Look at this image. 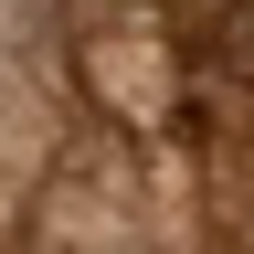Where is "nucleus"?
Listing matches in <instances>:
<instances>
[{"label": "nucleus", "instance_id": "f257e3e1", "mask_svg": "<svg viewBox=\"0 0 254 254\" xmlns=\"http://www.w3.org/2000/svg\"><path fill=\"white\" fill-rule=\"evenodd\" d=\"M85 85H95V106L127 117V127H170L180 95H190V53H159V43H127V32H95V43H85Z\"/></svg>", "mask_w": 254, "mask_h": 254}, {"label": "nucleus", "instance_id": "f03ea898", "mask_svg": "<svg viewBox=\"0 0 254 254\" xmlns=\"http://www.w3.org/2000/svg\"><path fill=\"white\" fill-rule=\"evenodd\" d=\"M170 21H180L190 74H201V106L254 127V0H180Z\"/></svg>", "mask_w": 254, "mask_h": 254}]
</instances>
